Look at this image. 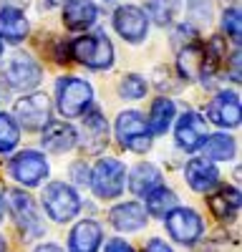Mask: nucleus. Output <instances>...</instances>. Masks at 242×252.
Listing matches in <instances>:
<instances>
[{"mask_svg":"<svg viewBox=\"0 0 242 252\" xmlns=\"http://www.w3.org/2000/svg\"><path fill=\"white\" fill-rule=\"evenodd\" d=\"M71 58L89 68L104 71V68H111V63H114V46L104 33L81 35L71 43Z\"/></svg>","mask_w":242,"mask_h":252,"instance_id":"obj_1","label":"nucleus"},{"mask_svg":"<svg viewBox=\"0 0 242 252\" xmlns=\"http://www.w3.org/2000/svg\"><path fill=\"white\" fill-rule=\"evenodd\" d=\"M56 98H58V111L66 119H73V116H81V114L89 111L91 101H93V89H91L89 81L68 76V78L58 81Z\"/></svg>","mask_w":242,"mask_h":252,"instance_id":"obj_2","label":"nucleus"},{"mask_svg":"<svg viewBox=\"0 0 242 252\" xmlns=\"http://www.w3.org/2000/svg\"><path fill=\"white\" fill-rule=\"evenodd\" d=\"M91 189L98 199H114L124 192V182H126V166L119 159H101L93 172H91Z\"/></svg>","mask_w":242,"mask_h":252,"instance_id":"obj_3","label":"nucleus"},{"mask_svg":"<svg viewBox=\"0 0 242 252\" xmlns=\"http://www.w3.org/2000/svg\"><path fill=\"white\" fill-rule=\"evenodd\" d=\"M116 139L129 152H149L151 149V131L139 111H124L116 119Z\"/></svg>","mask_w":242,"mask_h":252,"instance_id":"obj_4","label":"nucleus"},{"mask_svg":"<svg viewBox=\"0 0 242 252\" xmlns=\"http://www.w3.org/2000/svg\"><path fill=\"white\" fill-rule=\"evenodd\" d=\"M43 209L48 212L51 220L56 222H68L78 215L81 199L76 194V189L63 184V182H51L43 189Z\"/></svg>","mask_w":242,"mask_h":252,"instance_id":"obj_5","label":"nucleus"},{"mask_svg":"<svg viewBox=\"0 0 242 252\" xmlns=\"http://www.w3.org/2000/svg\"><path fill=\"white\" fill-rule=\"evenodd\" d=\"M40 66L28 53H13L3 63V78L10 89L15 91H30L40 83Z\"/></svg>","mask_w":242,"mask_h":252,"instance_id":"obj_6","label":"nucleus"},{"mask_svg":"<svg viewBox=\"0 0 242 252\" xmlns=\"http://www.w3.org/2000/svg\"><path fill=\"white\" fill-rule=\"evenodd\" d=\"M8 202H10V215H13L15 224L20 227V232H23L26 237L43 235L46 227H43V220H40L38 207H35L30 194H26L23 189H10Z\"/></svg>","mask_w":242,"mask_h":252,"instance_id":"obj_7","label":"nucleus"},{"mask_svg":"<svg viewBox=\"0 0 242 252\" xmlns=\"http://www.w3.org/2000/svg\"><path fill=\"white\" fill-rule=\"evenodd\" d=\"M51 172L48 166V159L40 154V152H33V149H26L13 157L10 161V174L23 184V187H38Z\"/></svg>","mask_w":242,"mask_h":252,"instance_id":"obj_8","label":"nucleus"},{"mask_svg":"<svg viewBox=\"0 0 242 252\" xmlns=\"http://www.w3.org/2000/svg\"><path fill=\"white\" fill-rule=\"evenodd\" d=\"M15 124L26 126L28 131L46 129L51 121V101L46 94H30L15 103Z\"/></svg>","mask_w":242,"mask_h":252,"instance_id":"obj_9","label":"nucleus"},{"mask_svg":"<svg viewBox=\"0 0 242 252\" xmlns=\"http://www.w3.org/2000/svg\"><path fill=\"white\" fill-rule=\"evenodd\" d=\"M114 28L129 43H141L149 33V18L136 5H121L114 13Z\"/></svg>","mask_w":242,"mask_h":252,"instance_id":"obj_10","label":"nucleus"},{"mask_svg":"<svg viewBox=\"0 0 242 252\" xmlns=\"http://www.w3.org/2000/svg\"><path fill=\"white\" fill-rule=\"evenodd\" d=\"M164 220H167L169 235L182 245H192L202 235V217L189 207H177L174 212H169Z\"/></svg>","mask_w":242,"mask_h":252,"instance_id":"obj_11","label":"nucleus"},{"mask_svg":"<svg viewBox=\"0 0 242 252\" xmlns=\"http://www.w3.org/2000/svg\"><path fill=\"white\" fill-rule=\"evenodd\" d=\"M174 139L179 144V149L184 152H197L202 141L207 139V121L202 119L197 111H187L182 114L177 126H174Z\"/></svg>","mask_w":242,"mask_h":252,"instance_id":"obj_12","label":"nucleus"},{"mask_svg":"<svg viewBox=\"0 0 242 252\" xmlns=\"http://www.w3.org/2000/svg\"><path fill=\"white\" fill-rule=\"evenodd\" d=\"M81 141H84L86 154H98L109 144V121L98 109H89L81 126Z\"/></svg>","mask_w":242,"mask_h":252,"instance_id":"obj_13","label":"nucleus"},{"mask_svg":"<svg viewBox=\"0 0 242 252\" xmlns=\"http://www.w3.org/2000/svg\"><path fill=\"white\" fill-rule=\"evenodd\" d=\"M210 121H214L222 129H237L240 126V96L235 91H222L212 98L207 109Z\"/></svg>","mask_w":242,"mask_h":252,"instance_id":"obj_14","label":"nucleus"},{"mask_svg":"<svg viewBox=\"0 0 242 252\" xmlns=\"http://www.w3.org/2000/svg\"><path fill=\"white\" fill-rule=\"evenodd\" d=\"M147 220L149 215H147L144 204H139V202H121L109 212V222L119 232H136V229L147 227Z\"/></svg>","mask_w":242,"mask_h":252,"instance_id":"obj_15","label":"nucleus"},{"mask_svg":"<svg viewBox=\"0 0 242 252\" xmlns=\"http://www.w3.org/2000/svg\"><path fill=\"white\" fill-rule=\"evenodd\" d=\"M101 240H104V229L93 220H84L71 229L68 237V252H98Z\"/></svg>","mask_w":242,"mask_h":252,"instance_id":"obj_16","label":"nucleus"},{"mask_svg":"<svg viewBox=\"0 0 242 252\" xmlns=\"http://www.w3.org/2000/svg\"><path fill=\"white\" fill-rule=\"evenodd\" d=\"M78 144V134L71 124L66 121H48L46 131H43V146L53 154H63L71 152Z\"/></svg>","mask_w":242,"mask_h":252,"instance_id":"obj_17","label":"nucleus"},{"mask_svg":"<svg viewBox=\"0 0 242 252\" xmlns=\"http://www.w3.org/2000/svg\"><path fill=\"white\" fill-rule=\"evenodd\" d=\"M184 179L194 192H210L219 182V172L210 159H192L184 166Z\"/></svg>","mask_w":242,"mask_h":252,"instance_id":"obj_18","label":"nucleus"},{"mask_svg":"<svg viewBox=\"0 0 242 252\" xmlns=\"http://www.w3.org/2000/svg\"><path fill=\"white\" fill-rule=\"evenodd\" d=\"M96 3L93 0H66L63 23L68 31H89L96 23Z\"/></svg>","mask_w":242,"mask_h":252,"instance_id":"obj_19","label":"nucleus"},{"mask_svg":"<svg viewBox=\"0 0 242 252\" xmlns=\"http://www.w3.org/2000/svg\"><path fill=\"white\" fill-rule=\"evenodd\" d=\"M159 187H164V177L156 169L154 164H136L131 174H129V189L136 197H149L151 192H156Z\"/></svg>","mask_w":242,"mask_h":252,"instance_id":"obj_20","label":"nucleus"},{"mask_svg":"<svg viewBox=\"0 0 242 252\" xmlns=\"http://www.w3.org/2000/svg\"><path fill=\"white\" fill-rule=\"evenodd\" d=\"M210 202V209H212V215L222 222H227L232 220L237 212H240V207H242V199H240V189L237 187H217L214 192L207 197Z\"/></svg>","mask_w":242,"mask_h":252,"instance_id":"obj_21","label":"nucleus"},{"mask_svg":"<svg viewBox=\"0 0 242 252\" xmlns=\"http://www.w3.org/2000/svg\"><path fill=\"white\" fill-rule=\"evenodd\" d=\"M28 31H30V26H28V18L23 15V10H15V8L0 10V40L20 43L28 35Z\"/></svg>","mask_w":242,"mask_h":252,"instance_id":"obj_22","label":"nucleus"},{"mask_svg":"<svg viewBox=\"0 0 242 252\" xmlns=\"http://www.w3.org/2000/svg\"><path fill=\"white\" fill-rule=\"evenodd\" d=\"M202 66H205V46H202L199 40L179 48V73H182V78H187V81L199 78Z\"/></svg>","mask_w":242,"mask_h":252,"instance_id":"obj_23","label":"nucleus"},{"mask_svg":"<svg viewBox=\"0 0 242 252\" xmlns=\"http://www.w3.org/2000/svg\"><path fill=\"white\" fill-rule=\"evenodd\" d=\"M202 152H205V159H212V161H227L235 157L237 152V141L227 134H212L202 141L199 146Z\"/></svg>","mask_w":242,"mask_h":252,"instance_id":"obj_24","label":"nucleus"},{"mask_svg":"<svg viewBox=\"0 0 242 252\" xmlns=\"http://www.w3.org/2000/svg\"><path fill=\"white\" fill-rule=\"evenodd\" d=\"M174 114H177V106L172 98H156L151 103V111H149V131L151 134H164L172 121H174Z\"/></svg>","mask_w":242,"mask_h":252,"instance_id":"obj_25","label":"nucleus"},{"mask_svg":"<svg viewBox=\"0 0 242 252\" xmlns=\"http://www.w3.org/2000/svg\"><path fill=\"white\" fill-rule=\"evenodd\" d=\"M179 207V199H177V194L172 192V189H167V187H159L156 192H151L149 197H147V215H156V217H161L164 220L169 212H174V209Z\"/></svg>","mask_w":242,"mask_h":252,"instance_id":"obj_26","label":"nucleus"},{"mask_svg":"<svg viewBox=\"0 0 242 252\" xmlns=\"http://www.w3.org/2000/svg\"><path fill=\"white\" fill-rule=\"evenodd\" d=\"M179 13V0H147L144 15L151 18L156 26H169Z\"/></svg>","mask_w":242,"mask_h":252,"instance_id":"obj_27","label":"nucleus"},{"mask_svg":"<svg viewBox=\"0 0 242 252\" xmlns=\"http://www.w3.org/2000/svg\"><path fill=\"white\" fill-rule=\"evenodd\" d=\"M20 141V129L10 114H0V154L13 152Z\"/></svg>","mask_w":242,"mask_h":252,"instance_id":"obj_28","label":"nucleus"},{"mask_svg":"<svg viewBox=\"0 0 242 252\" xmlns=\"http://www.w3.org/2000/svg\"><path fill=\"white\" fill-rule=\"evenodd\" d=\"M147 81L136 76V73H129L124 76V81H121V86H119V94L124 96V98H144L147 96Z\"/></svg>","mask_w":242,"mask_h":252,"instance_id":"obj_29","label":"nucleus"},{"mask_svg":"<svg viewBox=\"0 0 242 252\" xmlns=\"http://www.w3.org/2000/svg\"><path fill=\"white\" fill-rule=\"evenodd\" d=\"M222 31H225L235 43H240V8H227L222 13Z\"/></svg>","mask_w":242,"mask_h":252,"instance_id":"obj_30","label":"nucleus"},{"mask_svg":"<svg viewBox=\"0 0 242 252\" xmlns=\"http://www.w3.org/2000/svg\"><path fill=\"white\" fill-rule=\"evenodd\" d=\"M189 18L194 20L197 26L210 23V18H212V5H210V0H192V3H189Z\"/></svg>","mask_w":242,"mask_h":252,"instance_id":"obj_31","label":"nucleus"},{"mask_svg":"<svg viewBox=\"0 0 242 252\" xmlns=\"http://www.w3.org/2000/svg\"><path fill=\"white\" fill-rule=\"evenodd\" d=\"M104 252H134V247L129 242H124V240H109Z\"/></svg>","mask_w":242,"mask_h":252,"instance_id":"obj_32","label":"nucleus"},{"mask_svg":"<svg viewBox=\"0 0 242 252\" xmlns=\"http://www.w3.org/2000/svg\"><path fill=\"white\" fill-rule=\"evenodd\" d=\"M230 78L235 83H240V51L235 48V53L230 56Z\"/></svg>","mask_w":242,"mask_h":252,"instance_id":"obj_33","label":"nucleus"},{"mask_svg":"<svg viewBox=\"0 0 242 252\" xmlns=\"http://www.w3.org/2000/svg\"><path fill=\"white\" fill-rule=\"evenodd\" d=\"M73 179L78 182V184H86L89 179H91V174H89V169H86V166L84 164H73Z\"/></svg>","mask_w":242,"mask_h":252,"instance_id":"obj_34","label":"nucleus"},{"mask_svg":"<svg viewBox=\"0 0 242 252\" xmlns=\"http://www.w3.org/2000/svg\"><path fill=\"white\" fill-rule=\"evenodd\" d=\"M144 252H174V250H172L164 240H156V237H154V240H149V245H147Z\"/></svg>","mask_w":242,"mask_h":252,"instance_id":"obj_35","label":"nucleus"},{"mask_svg":"<svg viewBox=\"0 0 242 252\" xmlns=\"http://www.w3.org/2000/svg\"><path fill=\"white\" fill-rule=\"evenodd\" d=\"M23 5H28V0H3V8H15V10H20Z\"/></svg>","mask_w":242,"mask_h":252,"instance_id":"obj_36","label":"nucleus"},{"mask_svg":"<svg viewBox=\"0 0 242 252\" xmlns=\"http://www.w3.org/2000/svg\"><path fill=\"white\" fill-rule=\"evenodd\" d=\"M33 252H63L58 245H53V242H48V245H40V247H35Z\"/></svg>","mask_w":242,"mask_h":252,"instance_id":"obj_37","label":"nucleus"},{"mask_svg":"<svg viewBox=\"0 0 242 252\" xmlns=\"http://www.w3.org/2000/svg\"><path fill=\"white\" fill-rule=\"evenodd\" d=\"M3 215H5V197H3V189H0V222H3Z\"/></svg>","mask_w":242,"mask_h":252,"instance_id":"obj_38","label":"nucleus"},{"mask_svg":"<svg viewBox=\"0 0 242 252\" xmlns=\"http://www.w3.org/2000/svg\"><path fill=\"white\" fill-rule=\"evenodd\" d=\"M5 247H8V245H5V237L0 235V252H5Z\"/></svg>","mask_w":242,"mask_h":252,"instance_id":"obj_39","label":"nucleus"},{"mask_svg":"<svg viewBox=\"0 0 242 252\" xmlns=\"http://www.w3.org/2000/svg\"><path fill=\"white\" fill-rule=\"evenodd\" d=\"M51 5H60V3H66V0H48Z\"/></svg>","mask_w":242,"mask_h":252,"instance_id":"obj_40","label":"nucleus"},{"mask_svg":"<svg viewBox=\"0 0 242 252\" xmlns=\"http://www.w3.org/2000/svg\"><path fill=\"white\" fill-rule=\"evenodd\" d=\"M0 56H3V40H0Z\"/></svg>","mask_w":242,"mask_h":252,"instance_id":"obj_41","label":"nucleus"}]
</instances>
